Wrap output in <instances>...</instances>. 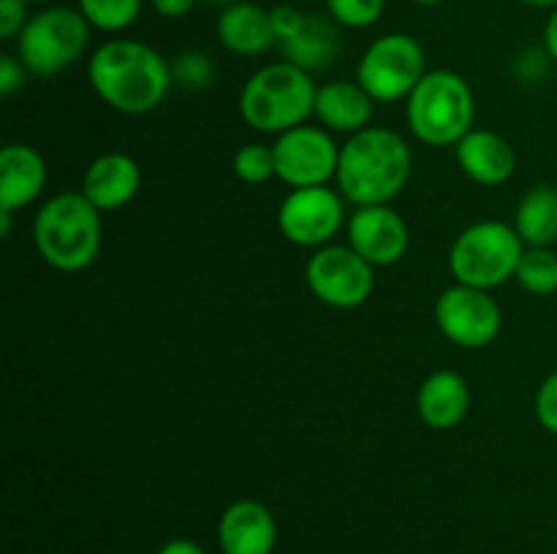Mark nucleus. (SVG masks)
<instances>
[{
	"label": "nucleus",
	"mask_w": 557,
	"mask_h": 554,
	"mask_svg": "<svg viewBox=\"0 0 557 554\" xmlns=\"http://www.w3.org/2000/svg\"><path fill=\"white\" fill-rule=\"evenodd\" d=\"M87 79L92 92L120 114L152 112L169 96L174 85L172 63L150 43L136 38H109L87 63Z\"/></svg>",
	"instance_id": "nucleus-1"
},
{
	"label": "nucleus",
	"mask_w": 557,
	"mask_h": 554,
	"mask_svg": "<svg viewBox=\"0 0 557 554\" xmlns=\"http://www.w3.org/2000/svg\"><path fill=\"white\" fill-rule=\"evenodd\" d=\"M411 172L413 152L408 141L395 130L370 125L341 147L335 182L354 206L392 204L406 190Z\"/></svg>",
	"instance_id": "nucleus-2"
},
{
	"label": "nucleus",
	"mask_w": 557,
	"mask_h": 554,
	"mask_svg": "<svg viewBox=\"0 0 557 554\" xmlns=\"http://www.w3.org/2000/svg\"><path fill=\"white\" fill-rule=\"evenodd\" d=\"M101 215L82 190H65L38 206L33 244L58 272H82L98 259L103 242Z\"/></svg>",
	"instance_id": "nucleus-3"
},
{
	"label": "nucleus",
	"mask_w": 557,
	"mask_h": 554,
	"mask_svg": "<svg viewBox=\"0 0 557 554\" xmlns=\"http://www.w3.org/2000/svg\"><path fill=\"white\" fill-rule=\"evenodd\" d=\"M315 92L310 74L281 60L256 71L239 92V114L259 134H286L308 123L315 112Z\"/></svg>",
	"instance_id": "nucleus-4"
},
{
	"label": "nucleus",
	"mask_w": 557,
	"mask_h": 554,
	"mask_svg": "<svg viewBox=\"0 0 557 554\" xmlns=\"http://www.w3.org/2000/svg\"><path fill=\"white\" fill-rule=\"evenodd\" d=\"M406 123L422 144L455 147L476 123L471 85L457 71H428L406 98Z\"/></svg>",
	"instance_id": "nucleus-5"
},
{
	"label": "nucleus",
	"mask_w": 557,
	"mask_h": 554,
	"mask_svg": "<svg viewBox=\"0 0 557 554\" xmlns=\"http://www.w3.org/2000/svg\"><path fill=\"white\" fill-rule=\"evenodd\" d=\"M522 253H525V242L511 223L479 221L462 228L451 242L449 272L455 282L493 291L515 280Z\"/></svg>",
	"instance_id": "nucleus-6"
},
{
	"label": "nucleus",
	"mask_w": 557,
	"mask_h": 554,
	"mask_svg": "<svg viewBox=\"0 0 557 554\" xmlns=\"http://www.w3.org/2000/svg\"><path fill=\"white\" fill-rule=\"evenodd\" d=\"M90 22L71 5H44L16 38V58L33 76H58L85 58Z\"/></svg>",
	"instance_id": "nucleus-7"
},
{
	"label": "nucleus",
	"mask_w": 557,
	"mask_h": 554,
	"mask_svg": "<svg viewBox=\"0 0 557 554\" xmlns=\"http://www.w3.org/2000/svg\"><path fill=\"white\" fill-rule=\"evenodd\" d=\"M424 74V47L411 33H386L375 38L357 65V81L375 103L406 101Z\"/></svg>",
	"instance_id": "nucleus-8"
},
{
	"label": "nucleus",
	"mask_w": 557,
	"mask_h": 554,
	"mask_svg": "<svg viewBox=\"0 0 557 554\" xmlns=\"http://www.w3.org/2000/svg\"><path fill=\"white\" fill-rule=\"evenodd\" d=\"M373 269L351 244H324L305 264V282L326 307L357 310L373 293Z\"/></svg>",
	"instance_id": "nucleus-9"
},
{
	"label": "nucleus",
	"mask_w": 557,
	"mask_h": 554,
	"mask_svg": "<svg viewBox=\"0 0 557 554\" xmlns=\"http://www.w3.org/2000/svg\"><path fill=\"white\" fill-rule=\"evenodd\" d=\"M435 324L441 335L457 348L476 351L498 340L504 329V315L493 293L455 282L435 299Z\"/></svg>",
	"instance_id": "nucleus-10"
},
{
	"label": "nucleus",
	"mask_w": 557,
	"mask_h": 554,
	"mask_svg": "<svg viewBox=\"0 0 557 554\" xmlns=\"http://www.w3.org/2000/svg\"><path fill=\"white\" fill-rule=\"evenodd\" d=\"M341 190L330 185L315 188H294L277 210V228L297 248L319 250L332 244V239L346 226V206Z\"/></svg>",
	"instance_id": "nucleus-11"
},
{
	"label": "nucleus",
	"mask_w": 557,
	"mask_h": 554,
	"mask_svg": "<svg viewBox=\"0 0 557 554\" xmlns=\"http://www.w3.org/2000/svg\"><path fill=\"white\" fill-rule=\"evenodd\" d=\"M272 152L277 179H283L292 190L330 185L341 161V147L335 144L330 130L308 123L277 136Z\"/></svg>",
	"instance_id": "nucleus-12"
},
{
	"label": "nucleus",
	"mask_w": 557,
	"mask_h": 554,
	"mask_svg": "<svg viewBox=\"0 0 557 554\" xmlns=\"http://www.w3.org/2000/svg\"><path fill=\"white\" fill-rule=\"evenodd\" d=\"M348 244L368 261L370 266H392L403 261L411 244V231L400 212L389 204L357 206L346 223Z\"/></svg>",
	"instance_id": "nucleus-13"
},
{
	"label": "nucleus",
	"mask_w": 557,
	"mask_h": 554,
	"mask_svg": "<svg viewBox=\"0 0 557 554\" xmlns=\"http://www.w3.org/2000/svg\"><path fill=\"white\" fill-rule=\"evenodd\" d=\"M223 554H272L277 546V521L259 500H234L218 519Z\"/></svg>",
	"instance_id": "nucleus-14"
},
{
	"label": "nucleus",
	"mask_w": 557,
	"mask_h": 554,
	"mask_svg": "<svg viewBox=\"0 0 557 554\" xmlns=\"http://www.w3.org/2000/svg\"><path fill=\"white\" fill-rule=\"evenodd\" d=\"M141 188V168L125 152H103L87 166L82 177V193L98 212L123 210Z\"/></svg>",
	"instance_id": "nucleus-15"
},
{
	"label": "nucleus",
	"mask_w": 557,
	"mask_h": 554,
	"mask_svg": "<svg viewBox=\"0 0 557 554\" xmlns=\"http://www.w3.org/2000/svg\"><path fill=\"white\" fill-rule=\"evenodd\" d=\"M457 166L471 182L495 188L509 182L517 168V152L500 134L487 128H473L455 144Z\"/></svg>",
	"instance_id": "nucleus-16"
},
{
	"label": "nucleus",
	"mask_w": 557,
	"mask_h": 554,
	"mask_svg": "<svg viewBox=\"0 0 557 554\" xmlns=\"http://www.w3.org/2000/svg\"><path fill=\"white\" fill-rule=\"evenodd\" d=\"M47 188V161L30 144L0 150V210H25Z\"/></svg>",
	"instance_id": "nucleus-17"
},
{
	"label": "nucleus",
	"mask_w": 557,
	"mask_h": 554,
	"mask_svg": "<svg viewBox=\"0 0 557 554\" xmlns=\"http://www.w3.org/2000/svg\"><path fill=\"white\" fill-rule=\"evenodd\" d=\"M419 418L430 429H455L471 411V389L455 369H435L417 391Z\"/></svg>",
	"instance_id": "nucleus-18"
},
{
	"label": "nucleus",
	"mask_w": 557,
	"mask_h": 554,
	"mask_svg": "<svg viewBox=\"0 0 557 554\" xmlns=\"http://www.w3.org/2000/svg\"><path fill=\"white\" fill-rule=\"evenodd\" d=\"M373 98L359 81L335 79L326 81L315 92V112L313 117L335 134L354 136L359 130L370 128L373 119Z\"/></svg>",
	"instance_id": "nucleus-19"
},
{
	"label": "nucleus",
	"mask_w": 557,
	"mask_h": 554,
	"mask_svg": "<svg viewBox=\"0 0 557 554\" xmlns=\"http://www.w3.org/2000/svg\"><path fill=\"white\" fill-rule=\"evenodd\" d=\"M218 41L234 54L243 58H256V54L270 52L277 43L275 30H272L270 11L261 9L256 3H239L226 5L218 16Z\"/></svg>",
	"instance_id": "nucleus-20"
},
{
	"label": "nucleus",
	"mask_w": 557,
	"mask_h": 554,
	"mask_svg": "<svg viewBox=\"0 0 557 554\" xmlns=\"http://www.w3.org/2000/svg\"><path fill=\"white\" fill-rule=\"evenodd\" d=\"M525 248H553L557 242V188L536 185L517 204L515 223Z\"/></svg>",
	"instance_id": "nucleus-21"
},
{
	"label": "nucleus",
	"mask_w": 557,
	"mask_h": 554,
	"mask_svg": "<svg viewBox=\"0 0 557 554\" xmlns=\"http://www.w3.org/2000/svg\"><path fill=\"white\" fill-rule=\"evenodd\" d=\"M337 47H341V41H337L335 25L321 20V16L308 14V22L299 30V36L283 43L281 49L288 63L299 65V68H305L310 74V71L326 68V65L335 63Z\"/></svg>",
	"instance_id": "nucleus-22"
},
{
	"label": "nucleus",
	"mask_w": 557,
	"mask_h": 554,
	"mask_svg": "<svg viewBox=\"0 0 557 554\" xmlns=\"http://www.w3.org/2000/svg\"><path fill=\"white\" fill-rule=\"evenodd\" d=\"M515 280L522 291L533 297L557 293V253L553 248H525L517 264Z\"/></svg>",
	"instance_id": "nucleus-23"
},
{
	"label": "nucleus",
	"mask_w": 557,
	"mask_h": 554,
	"mask_svg": "<svg viewBox=\"0 0 557 554\" xmlns=\"http://www.w3.org/2000/svg\"><path fill=\"white\" fill-rule=\"evenodd\" d=\"M145 0H76L90 27L101 33H123L139 20Z\"/></svg>",
	"instance_id": "nucleus-24"
},
{
	"label": "nucleus",
	"mask_w": 557,
	"mask_h": 554,
	"mask_svg": "<svg viewBox=\"0 0 557 554\" xmlns=\"http://www.w3.org/2000/svg\"><path fill=\"white\" fill-rule=\"evenodd\" d=\"M232 168H234V174H237V177L248 185L270 182L272 177H277L275 152H272V144L248 141V144H243L237 152H234Z\"/></svg>",
	"instance_id": "nucleus-25"
},
{
	"label": "nucleus",
	"mask_w": 557,
	"mask_h": 554,
	"mask_svg": "<svg viewBox=\"0 0 557 554\" xmlns=\"http://www.w3.org/2000/svg\"><path fill=\"white\" fill-rule=\"evenodd\" d=\"M386 0H326V14L335 25L348 30L373 27L384 16Z\"/></svg>",
	"instance_id": "nucleus-26"
},
{
	"label": "nucleus",
	"mask_w": 557,
	"mask_h": 554,
	"mask_svg": "<svg viewBox=\"0 0 557 554\" xmlns=\"http://www.w3.org/2000/svg\"><path fill=\"white\" fill-rule=\"evenodd\" d=\"M172 76L174 85L185 87V90H205L215 79V63L207 52L190 49V52H180L172 60Z\"/></svg>",
	"instance_id": "nucleus-27"
},
{
	"label": "nucleus",
	"mask_w": 557,
	"mask_h": 554,
	"mask_svg": "<svg viewBox=\"0 0 557 554\" xmlns=\"http://www.w3.org/2000/svg\"><path fill=\"white\" fill-rule=\"evenodd\" d=\"M533 411H536L539 424L547 429L549 435H557V369L549 373L542 380L536 391V400H533Z\"/></svg>",
	"instance_id": "nucleus-28"
},
{
	"label": "nucleus",
	"mask_w": 557,
	"mask_h": 554,
	"mask_svg": "<svg viewBox=\"0 0 557 554\" xmlns=\"http://www.w3.org/2000/svg\"><path fill=\"white\" fill-rule=\"evenodd\" d=\"M270 20L277 43L283 47V43L292 41L294 36H299V30H302L305 22H308V14H302V11L294 9V5H275V9H270Z\"/></svg>",
	"instance_id": "nucleus-29"
},
{
	"label": "nucleus",
	"mask_w": 557,
	"mask_h": 554,
	"mask_svg": "<svg viewBox=\"0 0 557 554\" xmlns=\"http://www.w3.org/2000/svg\"><path fill=\"white\" fill-rule=\"evenodd\" d=\"M27 5L30 3H25V0H0V36L5 41L20 38V33L30 22L33 14H27Z\"/></svg>",
	"instance_id": "nucleus-30"
},
{
	"label": "nucleus",
	"mask_w": 557,
	"mask_h": 554,
	"mask_svg": "<svg viewBox=\"0 0 557 554\" xmlns=\"http://www.w3.org/2000/svg\"><path fill=\"white\" fill-rule=\"evenodd\" d=\"M30 71L22 65V60L16 54H3L0 58V92L5 98H11L14 92H20L25 87V79Z\"/></svg>",
	"instance_id": "nucleus-31"
},
{
	"label": "nucleus",
	"mask_w": 557,
	"mask_h": 554,
	"mask_svg": "<svg viewBox=\"0 0 557 554\" xmlns=\"http://www.w3.org/2000/svg\"><path fill=\"white\" fill-rule=\"evenodd\" d=\"M152 9L163 20H180V16L190 14L196 5V0H150Z\"/></svg>",
	"instance_id": "nucleus-32"
},
{
	"label": "nucleus",
	"mask_w": 557,
	"mask_h": 554,
	"mask_svg": "<svg viewBox=\"0 0 557 554\" xmlns=\"http://www.w3.org/2000/svg\"><path fill=\"white\" fill-rule=\"evenodd\" d=\"M158 554H207V552L199 546V543L190 541V538H172V541H166L161 549H158Z\"/></svg>",
	"instance_id": "nucleus-33"
},
{
	"label": "nucleus",
	"mask_w": 557,
	"mask_h": 554,
	"mask_svg": "<svg viewBox=\"0 0 557 554\" xmlns=\"http://www.w3.org/2000/svg\"><path fill=\"white\" fill-rule=\"evenodd\" d=\"M544 52H547L553 63H557V9L549 14L547 25H544Z\"/></svg>",
	"instance_id": "nucleus-34"
},
{
	"label": "nucleus",
	"mask_w": 557,
	"mask_h": 554,
	"mask_svg": "<svg viewBox=\"0 0 557 554\" xmlns=\"http://www.w3.org/2000/svg\"><path fill=\"white\" fill-rule=\"evenodd\" d=\"M522 5L528 9H539V11H555L557 9V0H520Z\"/></svg>",
	"instance_id": "nucleus-35"
},
{
	"label": "nucleus",
	"mask_w": 557,
	"mask_h": 554,
	"mask_svg": "<svg viewBox=\"0 0 557 554\" xmlns=\"http://www.w3.org/2000/svg\"><path fill=\"white\" fill-rule=\"evenodd\" d=\"M205 3H210V5H223V9H226V5L239 3V0H205Z\"/></svg>",
	"instance_id": "nucleus-36"
},
{
	"label": "nucleus",
	"mask_w": 557,
	"mask_h": 554,
	"mask_svg": "<svg viewBox=\"0 0 557 554\" xmlns=\"http://www.w3.org/2000/svg\"><path fill=\"white\" fill-rule=\"evenodd\" d=\"M413 3H417V5H438V3H444V0H413Z\"/></svg>",
	"instance_id": "nucleus-37"
},
{
	"label": "nucleus",
	"mask_w": 557,
	"mask_h": 554,
	"mask_svg": "<svg viewBox=\"0 0 557 554\" xmlns=\"http://www.w3.org/2000/svg\"><path fill=\"white\" fill-rule=\"evenodd\" d=\"M25 3H30V5H49V3H54V0H25Z\"/></svg>",
	"instance_id": "nucleus-38"
}]
</instances>
